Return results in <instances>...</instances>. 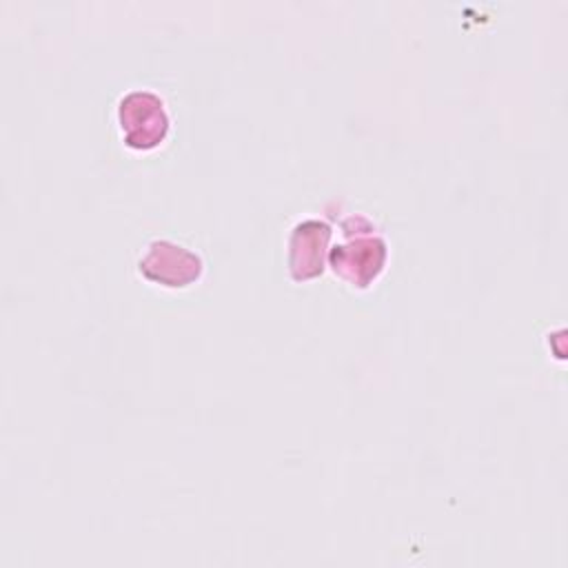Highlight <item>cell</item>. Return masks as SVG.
Here are the masks:
<instances>
[{
    "instance_id": "2",
    "label": "cell",
    "mask_w": 568,
    "mask_h": 568,
    "mask_svg": "<svg viewBox=\"0 0 568 568\" xmlns=\"http://www.w3.org/2000/svg\"><path fill=\"white\" fill-rule=\"evenodd\" d=\"M118 126L129 149L153 151L166 140L171 118L160 95L146 89H133L118 102Z\"/></svg>"
},
{
    "instance_id": "3",
    "label": "cell",
    "mask_w": 568,
    "mask_h": 568,
    "mask_svg": "<svg viewBox=\"0 0 568 568\" xmlns=\"http://www.w3.org/2000/svg\"><path fill=\"white\" fill-rule=\"evenodd\" d=\"M138 271L144 280L166 286L184 288L202 277V257L186 246L171 240H153L138 262Z\"/></svg>"
},
{
    "instance_id": "1",
    "label": "cell",
    "mask_w": 568,
    "mask_h": 568,
    "mask_svg": "<svg viewBox=\"0 0 568 568\" xmlns=\"http://www.w3.org/2000/svg\"><path fill=\"white\" fill-rule=\"evenodd\" d=\"M346 240L328 248V266L344 284L368 288L388 260V244L364 215H351L342 222Z\"/></svg>"
},
{
    "instance_id": "4",
    "label": "cell",
    "mask_w": 568,
    "mask_h": 568,
    "mask_svg": "<svg viewBox=\"0 0 568 568\" xmlns=\"http://www.w3.org/2000/svg\"><path fill=\"white\" fill-rule=\"evenodd\" d=\"M331 235V224L317 217L300 220L291 229L286 264L295 282H306L322 275L328 257Z\"/></svg>"
}]
</instances>
